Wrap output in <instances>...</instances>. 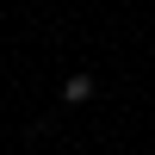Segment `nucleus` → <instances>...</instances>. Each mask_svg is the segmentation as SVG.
<instances>
[{
    "label": "nucleus",
    "instance_id": "obj_1",
    "mask_svg": "<svg viewBox=\"0 0 155 155\" xmlns=\"http://www.w3.org/2000/svg\"><path fill=\"white\" fill-rule=\"evenodd\" d=\"M62 99H68V106L93 99V74H68V81H62Z\"/></svg>",
    "mask_w": 155,
    "mask_h": 155
}]
</instances>
